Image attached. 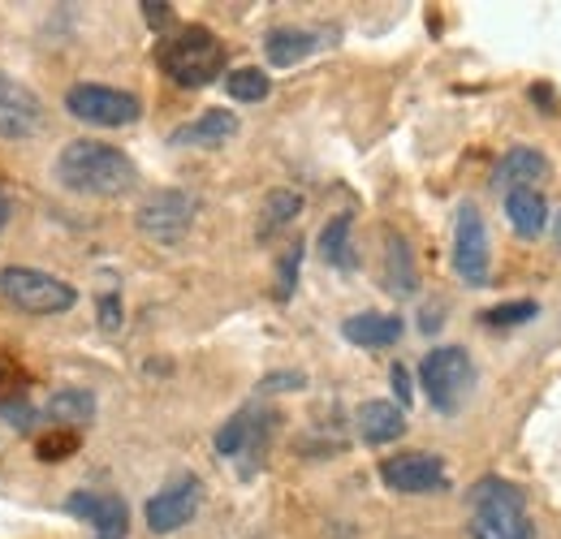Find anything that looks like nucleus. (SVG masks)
Returning <instances> with one entry per match:
<instances>
[{
	"mask_svg": "<svg viewBox=\"0 0 561 539\" xmlns=\"http://www.w3.org/2000/svg\"><path fill=\"white\" fill-rule=\"evenodd\" d=\"M53 177L70 191V195H87V199H117L126 191H135L139 169L126 151L95 142V138H73L61 147Z\"/></svg>",
	"mask_w": 561,
	"mask_h": 539,
	"instance_id": "1",
	"label": "nucleus"
},
{
	"mask_svg": "<svg viewBox=\"0 0 561 539\" xmlns=\"http://www.w3.org/2000/svg\"><path fill=\"white\" fill-rule=\"evenodd\" d=\"M531 514L518 483L489 474L471 488V539H531Z\"/></svg>",
	"mask_w": 561,
	"mask_h": 539,
	"instance_id": "2",
	"label": "nucleus"
},
{
	"mask_svg": "<svg viewBox=\"0 0 561 539\" xmlns=\"http://www.w3.org/2000/svg\"><path fill=\"white\" fill-rule=\"evenodd\" d=\"M160 69L178 87L199 91V87H208L225 73V44L208 26H182L178 35H169L160 44Z\"/></svg>",
	"mask_w": 561,
	"mask_h": 539,
	"instance_id": "3",
	"label": "nucleus"
},
{
	"mask_svg": "<svg viewBox=\"0 0 561 539\" xmlns=\"http://www.w3.org/2000/svg\"><path fill=\"white\" fill-rule=\"evenodd\" d=\"M420 385L436 414H458L476 389V363L462 345H436L432 354H423Z\"/></svg>",
	"mask_w": 561,
	"mask_h": 539,
	"instance_id": "4",
	"label": "nucleus"
},
{
	"mask_svg": "<svg viewBox=\"0 0 561 539\" xmlns=\"http://www.w3.org/2000/svg\"><path fill=\"white\" fill-rule=\"evenodd\" d=\"M0 298L26 316H66L78 302V289L53 272L9 264V268H0Z\"/></svg>",
	"mask_w": 561,
	"mask_h": 539,
	"instance_id": "5",
	"label": "nucleus"
},
{
	"mask_svg": "<svg viewBox=\"0 0 561 539\" xmlns=\"http://www.w3.org/2000/svg\"><path fill=\"white\" fill-rule=\"evenodd\" d=\"M66 113L73 122H87V126H100V130H122V126H135L142 117V100L135 91L78 82L66 91Z\"/></svg>",
	"mask_w": 561,
	"mask_h": 539,
	"instance_id": "6",
	"label": "nucleus"
},
{
	"mask_svg": "<svg viewBox=\"0 0 561 539\" xmlns=\"http://www.w3.org/2000/svg\"><path fill=\"white\" fill-rule=\"evenodd\" d=\"M195 211H199V203H195V195H186V191H151L139 203V211H135V225H139V233L147 242L178 246L191 233Z\"/></svg>",
	"mask_w": 561,
	"mask_h": 539,
	"instance_id": "7",
	"label": "nucleus"
},
{
	"mask_svg": "<svg viewBox=\"0 0 561 539\" xmlns=\"http://www.w3.org/2000/svg\"><path fill=\"white\" fill-rule=\"evenodd\" d=\"M454 272L471 285L484 289L492 276V246H489V225L480 216L476 203H462L454 216Z\"/></svg>",
	"mask_w": 561,
	"mask_h": 539,
	"instance_id": "8",
	"label": "nucleus"
},
{
	"mask_svg": "<svg viewBox=\"0 0 561 539\" xmlns=\"http://www.w3.org/2000/svg\"><path fill=\"white\" fill-rule=\"evenodd\" d=\"M273 423H277V414L273 410H260V405H242L220 432H216V454L220 458H247V467L242 471L251 474L255 471V462L264 458V449H268V436H273Z\"/></svg>",
	"mask_w": 561,
	"mask_h": 539,
	"instance_id": "9",
	"label": "nucleus"
},
{
	"mask_svg": "<svg viewBox=\"0 0 561 539\" xmlns=\"http://www.w3.org/2000/svg\"><path fill=\"white\" fill-rule=\"evenodd\" d=\"M204 505V483L195 474H178L173 483H164L151 501H147V527L151 536H173L182 531Z\"/></svg>",
	"mask_w": 561,
	"mask_h": 539,
	"instance_id": "10",
	"label": "nucleus"
},
{
	"mask_svg": "<svg viewBox=\"0 0 561 539\" xmlns=\"http://www.w3.org/2000/svg\"><path fill=\"white\" fill-rule=\"evenodd\" d=\"M44 130V100L18 82L13 73L0 69V138L9 142H26Z\"/></svg>",
	"mask_w": 561,
	"mask_h": 539,
	"instance_id": "11",
	"label": "nucleus"
},
{
	"mask_svg": "<svg viewBox=\"0 0 561 539\" xmlns=\"http://www.w3.org/2000/svg\"><path fill=\"white\" fill-rule=\"evenodd\" d=\"M380 479L389 492L402 496H427V492H445L449 488V471L436 454H398L380 462Z\"/></svg>",
	"mask_w": 561,
	"mask_h": 539,
	"instance_id": "12",
	"label": "nucleus"
},
{
	"mask_svg": "<svg viewBox=\"0 0 561 539\" xmlns=\"http://www.w3.org/2000/svg\"><path fill=\"white\" fill-rule=\"evenodd\" d=\"M66 509L91 527V539H126L130 531V509L113 492H73Z\"/></svg>",
	"mask_w": 561,
	"mask_h": 539,
	"instance_id": "13",
	"label": "nucleus"
},
{
	"mask_svg": "<svg viewBox=\"0 0 561 539\" xmlns=\"http://www.w3.org/2000/svg\"><path fill=\"white\" fill-rule=\"evenodd\" d=\"M333 31H316V26H273L264 39V57L273 69H289L307 57H316L320 48H329Z\"/></svg>",
	"mask_w": 561,
	"mask_h": 539,
	"instance_id": "14",
	"label": "nucleus"
},
{
	"mask_svg": "<svg viewBox=\"0 0 561 539\" xmlns=\"http://www.w3.org/2000/svg\"><path fill=\"white\" fill-rule=\"evenodd\" d=\"M549 177V156L540 151V147H527V142H518V147H510L501 160H496V169H492V186L505 195V191H523V186H531L536 191V182H545Z\"/></svg>",
	"mask_w": 561,
	"mask_h": 539,
	"instance_id": "15",
	"label": "nucleus"
},
{
	"mask_svg": "<svg viewBox=\"0 0 561 539\" xmlns=\"http://www.w3.org/2000/svg\"><path fill=\"white\" fill-rule=\"evenodd\" d=\"M385 289L393 298H415L420 294L415 251H411L407 233H398V229H385Z\"/></svg>",
	"mask_w": 561,
	"mask_h": 539,
	"instance_id": "16",
	"label": "nucleus"
},
{
	"mask_svg": "<svg viewBox=\"0 0 561 539\" xmlns=\"http://www.w3.org/2000/svg\"><path fill=\"white\" fill-rule=\"evenodd\" d=\"M354 423H358L363 445H376V449L407 436V410L398 402H363L354 410Z\"/></svg>",
	"mask_w": 561,
	"mask_h": 539,
	"instance_id": "17",
	"label": "nucleus"
},
{
	"mask_svg": "<svg viewBox=\"0 0 561 539\" xmlns=\"http://www.w3.org/2000/svg\"><path fill=\"white\" fill-rule=\"evenodd\" d=\"M402 316H385V311H358L351 320H342V337L363 349H389L402 341Z\"/></svg>",
	"mask_w": 561,
	"mask_h": 539,
	"instance_id": "18",
	"label": "nucleus"
},
{
	"mask_svg": "<svg viewBox=\"0 0 561 539\" xmlns=\"http://www.w3.org/2000/svg\"><path fill=\"white\" fill-rule=\"evenodd\" d=\"M505 220L518 238H540L549 229V199L540 195V186H523V191H505Z\"/></svg>",
	"mask_w": 561,
	"mask_h": 539,
	"instance_id": "19",
	"label": "nucleus"
},
{
	"mask_svg": "<svg viewBox=\"0 0 561 539\" xmlns=\"http://www.w3.org/2000/svg\"><path fill=\"white\" fill-rule=\"evenodd\" d=\"M233 135H238V117L225 113V108H208L195 122L178 126L169 135V147H220V142H229Z\"/></svg>",
	"mask_w": 561,
	"mask_h": 539,
	"instance_id": "20",
	"label": "nucleus"
},
{
	"mask_svg": "<svg viewBox=\"0 0 561 539\" xmlns=\"http://www.w3.org/2000/svg\"><path fill=\"white\" fill-rule=\"evenodd\" d=\"M320 255H324V264H329V268H337V272L358 268V255H354V216H351V211L333 216V220L320 229Z\"/></svg>",
	"mask_w": 561,
	"mask_h": 539,
	"instance_id": "21",
	"label": "nucleus"
},
{
	"mask_svg": "<svg viewBox=\"0 0 561 539\" xmlns=\"http://www.w3.org/2000/svg\"><path fill=\"white\" fill-rule=\"evenodd\" d=\"M298 211H302V195L298 191H273L268 199H264V211H260V242H268V238H277L280 229H289L294 220H298Z\"/></svg>",
	"mask_w": 561,
	"mask_h": 539,
	"instance_id": "22",
	"label": "nucleus"
},
{
	"mask_svg": "<svg viewBox=\"0 0 561 539\" xmlns=\"http://www.w3.org/2000/svg\"><path fill=\"white\" fill-rule=\"evenodd\" d=\"M44 414H48L53 423H61V427L78 432L82 423L95 418V398H91L87 389H61V393H53V402H48Z\"/></svg>",
	"mask_w": 561,
	"mask_h": 539,
	"instance_id": "23",
	"label": "nucleus"
},
{
	"mask_svg": "<svg viewBox=\"0 0 561 539\" xmlns=\"http://www.w3.org/2000/svg\"><path fill=\"white\" fill-rule=\"evenodd\" d=\"M225 91H229V100H238V104H260V100H268L273 78H268L264 69L242 66V69H233V73L225 78Z\"/></svg>",
	"mask_w": 561,
	"mask_h": 539,
	"instance_id": "24",
	"label": "nucleus"
},
{
	"mask_svg": "<svg viewBox=\"0 0 561 539\" xmlns=\"http://www.w3.org/2000/svg\"><path fill=\"white\" fill-rule=\"evenodd\" d=\"M536 316H540V302H531V298H514V302L489 307L480 320H484L489 329H523V324H531Z\"/></svg>",
	"mask_w": 561,
	"mask_h": 539,
	"instance_id": "25",
	"label": "nucleus"
},
{
	"mask_svg": "<svg viewBox=\"0 0 561 539\" xmlns=\"http://www.w3.org/2000/svg\"><path fill=\"white\" fill-rule=\"evenodd\" d=\"M302 242H289L285 251H280V260H277V302H289L294 298V289H298V268H302Z\"/></svg>",
	"mask_w": 561,
	"mask_h": 539,
	"instance_id": "26",
	"label": "nucleus"
},
{
	"mask_svg": "<svg viewBox=\"0 0 561 539\" xmlns=\"http://www.w3.org/2000/svg\"><path fill=\"white\" fill-rule=\"evenodd\" d=\"M78 445H82V436L70 432V427H57V432H48L39 445H35V454H39V462H66L78 454Z\"/></svg>",
	"mask_w": 561,
	"mask_h": 539,
	"instance_id": "27",
	"label": "nucleus"
},
{
	"mask_svg": "<svg viewBox=\"0 0 561 539\" xmlns=\"http://www.w3.org/2000/svg\"><path fill=\"white\" fill-rule=\"evenodd\" d=\"M0 418H4L9 427L26 432V427H31L39 414H35V405H31V398H26V393H18V398H4V402H0Z\"/></svg>",
	"mask_w": 561,
	"mask_h": 539,
	"instance_id": "28",
	"label": "nucleus"
},
{
	"mask_svg": "<svg viewBox=\"0 0 561 539\" xmlns=\"http://www.w3.org/2000/svg\"><path fill=\"white\" fill-rule=\"evenodd\" d=\"M264 393H289V389H307V376L302 371H273L260 380Z\"/></svg>",
	"mask_w": 561,
	"mask_h": 539,
	"instance_id": "29",
	"label": "nucleus"
},
{
	"mask_svg": "<svg viewBox=\"0 0 561 539\" xmlns=\"http://www.w3.org/2000/svg\"><path fill=\"white\" fill-rule=\"evenodd\" d=\"M100 329L117 333L122 329V298L117 294H100Z\"/></svg>",
	"mask_w": 561,
	"mask_h": 539,
	"instance_id": "30",
	"label": "nucleus"
},
{
	"mask_svg": "<svg viewBox=\"0 0 561 539\" xmlns=\"http://www.w3.org/2000/svg\"><path fill=\"white\" fill-rule=\"evenodd\" d=\"M389 380H393V393H398V405H411V402H415V389H411V371H407V363H393Z\"/></svg>",
	"mask_w": 561,
	"mask_h": 539,
	"instance_id": "31",
	"label": "nucleus"
},
{
	"mask_svg": "<svg viewBox=\"0 0 561 539\" xmlns=\"http://www.w3.org/2000/svg\"><path fill=\"white\" fill-rule=\"evenodd\" d=\"M139 9H142V18H147V26H156V31L173 22V4H164V0H142Z\"/></svg>",
	"mask_w": 561,
	"mask_h": 539,
	"instance_id": "32",
	"label": "nucleus"
},
{
	"mask_svg": "<svg viewBox=\"0 0 561 539\" xmlns=\"http://www.w3.org/2000/svg\"><path fill=\"white\" fill-rule=\"evenodd\" d=\"M531 100H536L540 108H553V104H558V91H553V87H545V82H536V87H531Z\"/></svg>",
	"mask_w": 561,
	"mask_h": 539,
	"instance_id": "33",
	"label": "nucleus"
},
{
	"mask_svg": "<svg viewBox=\"0 0 561 539\" xmlns=\"http://www.w3.org/2000/svg\"><path fill=\"white\" fill-rule=\"evenodd\" d=\"M9 216H13V203H9V195H4V186H0V233H4Z\"/></svg>",
	"mask_w": 561,
	"mask_h": 539,
	"instance_id": "34",
	"label": "nucleus"
},
{
	"mask_svg": "<svg viewBox=\"0 0 561 539\" xmlns=\"http://www.w3.org/2000/svg\"><path fill=\"white\" fill-rule=\"evenodd\" d=\"M553 242L561 246V211H558V220H553Z\"/></svg>",
	"mask_w": 561,
	"mask_h": 539,
	"instance_id": "35",
	"label": "nucleus"
}]
</instances>
